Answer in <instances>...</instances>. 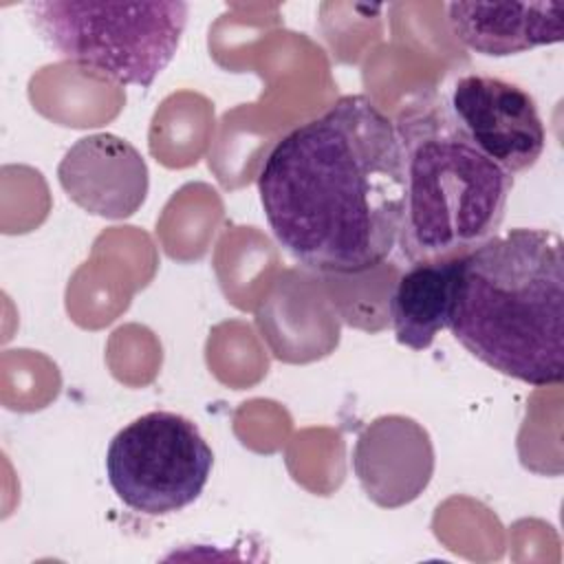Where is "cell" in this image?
<instances>
[{
	"label": "cell",
	"mask_w": 564,
	"mask_h": 564,
	"mask_svg": "<svg viewBox=\"0 0 564 564\" xmlns=\"http://www.w3.org/2000/svg\"><path fill=\"white\" fill-rule=\"evenodd\" d=\"M256 187L275 242L300 264L337 275L377 269L405 209L394 121L366 95H344L275 141Z\"/></svg>",
	"instance_id": "6da1fadb"
},
{
	"label": "cell",
	"mask_w": 564,
	"mask_h": 564,
	"mask_svg": "<svg viewBox=\"0 0 564 564\" xmlns=\"http://www.w3.org/2000/svg\"><path fill=\"white\" fill-rule=\"evenodd\" d=\"M564 245L513 227L460 256L449 333L476 359L533 388L564 379Z\"/></svg>",
	"instance_id": "7a4b0ae2"
},
{
	"label": "cell",
	"mask_w": 564,
	"mask_h": 564,
	"mask_svg": "<svg viewBox=\"0 0 564 564\" xmlns=\"http://www.w3.org/2000/svg\"><path fill=\"white\" fill-rule=\"evenodd\" d=\"M394 128L405 167L401 256L410 264L447 260L496 236L513 176L469 141L447 104H410Z\"/></svg>",
	"instance_id": "3957f363"
},
{
	"label": "cell",
	"mask_w": 564,
	"mask_h": 564,
	"mask_svg": "<svg viewBox=\"0 0 564 564\" xmlns=\"http://www.w3.org/2000/svg\"><path fill=\"white\" fill-rule=\"evenodd\" d=\"M26 13L42 42L79 70L150 88L178 51L189 7L181 0H37Z\"/></svg>",
	"instance_id": "277c9868"
},
{
	"label": "cell",
	"mask_w": 564,
	"mask_h": 564,
	"mask_svg": "<svg viewBox=\"0 0 564 564\" xmlns=\"http://www.w3.org/2000/svg\"><path fill=\"white\" fill-rule=\"evenodd\" d=\"M214 452L194 421L152 410L121 427L106 449V476L117 498L143 516L189 507L205 489Z\"/></svg>",
	"instance_id": "5b68a950"
},
{
	"label": "cell",
	"mask_w": 564,
	"mask_h": 564,
	"mask_svg": "<svg viewBox=\"0 0 564 564\" xmlns=\"http://www.w3.org/2000/svg\"><path fill=\"white\" fill-rule=\"evenodd\" d=\"M447 108L469 141L511 176L544 152L546 128L533 95L516 82L469 73L452 84Z\"/></svg>",
	"instance_id": "8992f818"
},
{
	"label": "cell",
	"mask_w": 564,
	"mask_h": 564,
	"mask_svg": "<svg viewBox=\"0 0 564 564\" xmlns=\"http://www.w3.org/2000/svg\"><path fill=\"white\" fill-rule=\"evenodd\" d=\"M148 176L143 154L110 132L77 139L57 165L66 196L84 212L110 220L128 218L145 203Z\"/></svg>",
	"instance_id": "52a82bcc"
},
{
	"label": "cell",
	"mask_w": 564,
	"mask_h": 564,
	"mask_svg": "<svg viewBox=\"0 0 564 564\" xmlns=\"http://www.w3.org/2000/svg\"><path fill=\"white\" fill-rule=\"evenodd\" d=\"M352 469L366 496L386 509L412 502L434 471L430 434L401 414H388L366 425L352 447Z\"/></svg>",
	"instance_id": "ba28073f"
},
{
	"label": "cell",
	"mask_w": 564,
	"mask_h": 564,
	"mask_svg": "<svg viewBox=\"0 0 564 564\" xmlns=\"http://www.w3.org/2000/svg\"><path fill=\"white\" fill-rule=\"evenodd\" d=\"M456 40L487 57H509L564 40V2H449Z\"/></svg>",
	"instance_id": "9c48e42d"
},
{
	"label": "cell",
	"mask_w": 564,
	"mask_h": 564,
	"mask_svg": "<svg viewBox=\"0 0 564 564\" xmlns=\"http://www.w3.org/2000/svg\"><path fill=\"white\" fill-rule=\"evenodd\" d=\"M460 256L414 262L405 269L388 300L390 324L401 346L425 350L447 328L454 306Z\"/></svg>",
	"instance_id": "30bf717a"
}]
</instances>
